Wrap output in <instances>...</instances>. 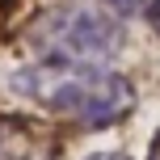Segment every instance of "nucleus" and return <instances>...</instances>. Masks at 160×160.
<instances>
[{
    "instance_id": "nucleus-1",
    "label": "nucleus",
    "mask_w": 160,
    "mask_h": 160,
    "mask_svg": "<svg viewBox=\"0 0 160 160\" xmlns=\"http://www.w3.org/2000/svg\"><path fill=\"white\" fill-rule=\"evenodd\" d=\"M13 93L42 105L47 114L80 127H114L135 110V84L110 68H84V63H38L13 72Z\"/></svg>"
},
{
    "instance_id": "nucleus-4",
    "label": "nucleus",
    "mask_w": 160,
    "mask_h": 160,
    "mask_svg": "<svg viewBox=\"0 0 160 160\" xmlns=\"http://www.w3.org/2000/svg\"><path fill=\"white\" fill-rule=\"evenodd\" d=\"M97 4H105L110 13L127 17V13H148V4H152V0H97Z\"/></svg>"
},
{
    "instance_id": "nucleus-3",
    "label": "nucleus",
    "mask_w": 160,
    "mask_h": 160,
    "mask_svg": "<svg viewBox=\"0 0 160 160\" xmlns=\"http://www.w3.org/2000/svg\"><path fill=\"white\" fill-rule=\"evenodd\" d=\"M59 131L30 114H0V160H55Z\"/></svg>"
},
{
    "instance_id": "nucleus-7",
    "label": "nucleus",
    "mask_w": 160,
    "mask_h": 160,
    "mask_svg": "<svg viewBox=\"0 0 160 160\" xmlns=\"http://www.w3.org/2000/svg\"><path fill=\"white\" fill-rule=\"evenodd\" d=\"M148 160H160V131L152 135V143H148Z\"/></svg>"
},
{
    "instance_id": "nucleus-2",
    "label": "nucleus",
    "mask_w": 160,
    "mask_h": 160,
    "mask_svg": "<svg viewBox=\"0 0 160 160\" xmlns=\"http://www.w3.org/2000/svg\"><path fill=\"white\" fill-rule=\"evenodd\" d=\"M25 42L38 51V59L105 68L122 51L127 30H122V17L97 0H63V4L42 8L30 21Z\"/></svg>"
},
{
    "instance_id": "nucleus-6",
    "label": "nucleus",
    "mask_w": 160,
    "mask_h": 160,
    "mask_svg": "<svg viewBox=\"0 0 160 160\" xmlns=\"http://www.w3.org/2000/svg\"><path fill=\"white\" fill-rule=\"evenodd\" d=\"M84 160H131V156H122V152H93V156H84Z\"/></svg>"
},
{
    "instance_id": "nucleus-5",
    "label": "nucleus",
    "mask_w": 160,
    "mask_h": 160,
    "mask_svg": "<svg viewBox=\"0 0 160 160\" xmlns=\"http://www.w3.org/2000/svg\"><path fill=\"white\" fill-rule=\"evenodd\" d=\"M148 25H152V34H156V38H160V0H152V4H148Z\"/></svg>"
}]
</instances>
